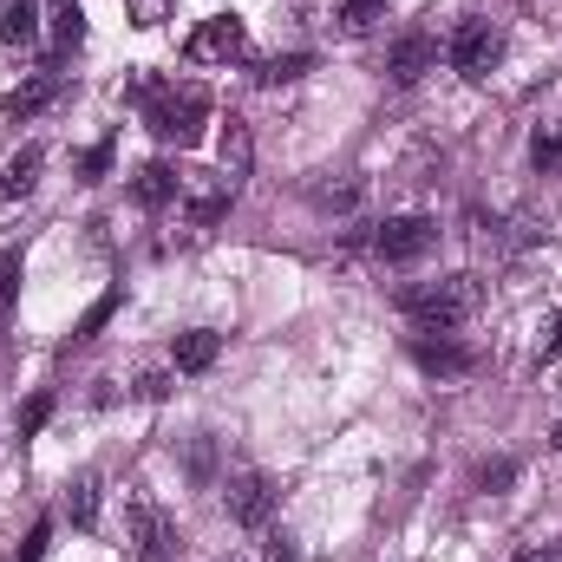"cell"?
Returning <instances> with one entry per match:
<instances>
[{"mask_svg":"<svg viewBox=\"0 0 562 562\" xmlns=\"http://www.w3.org/2000/svg\"><path fill=\"white\" fill-rule=\"evenodd\" d=\"M530 157H537V170H557V164H562V138H557V132H550V138L537 132V144H530Z\"/></svg>","mask_w":562,"mask_h":562,"instance_id":"obj_28","label":"cell"},{"mask_svg":"<svg viewBox=\"0 0 562 562\" xmlns=\"http://www.w3.org/2000/svg\"><path fill=\"white\" fill-rule=\"evenodd\" d=\"M431 243H438V223L431 216H386L380 236H373V256L380 262H419Z\"/></svg>","mask_w":562,"mask_h":562,"instance_id":"obj_7","label":"cell"},{"mask_svg":"<svg viewBox=\"0 0 562 562\" xmlns=\"http://www.w3.org/2000/svg\"><path fill=\"white\" fill-rule=\"evenodd\" d=\"M105 170H112V138H105V144H92V150L79 157V183H99Z\"/></svg>","mask_w":562,"mask_h":562,"instance_id":"obj_26","label":"cell"},{"mask_svg":"<svg viewBox=\"0 0 562 562\" xmlns=\"http://www.w3.org/2000/svg\"><path fill=\"white\" fill-rule=\"evenodd\" d=\"M40 170H46V150H40V144H20V150L7 157L0 196H13V203H20V196H33V190H40Z\"/></svg>","mask_w":562,"mask_h":562,"instance_id":"obj_12","label":"cell"},{"mask_svg":"<svg viewBox=\"0 0 562 562\" xmlns=\"http://www.w3.org/2000/svg\"><path fill=\"white\" fill-rule=\"evenodd\" d=\"M216 157H223V183H229V190L256 170V138H249V125H243L236 112L223 119V144H216Z\"/></svg>","mask_w":562,"mask_h":562,"instance_id":"obj_10","label":"cell"},{"mask_svg":"<svg viewBox=\"0 0 562 562\" xmlns=\"http://www.w3.org/2000/svg\"><path fill=\"white\" fill-rule=\"evenodd\" d=\"M46 419H53V393H33V400L20 406V438H33V431H46Z\"/></svg>","mask_w":562,"mask_h":562,"instance_id":"obj_23","label":"cell"},{"mask_svg":"<svg viewBox=\"0 0 562 562\" xmlns=\"http://www.w3.org/2000/svg\"><path fill=\"white\" fill-rule=\"evenodd\" d=\"M59 92H66V86H59V72H40V79H26V86L7 99V119H40Z\"/></svg>","mask_w":562,"mask_h":562,"instance_id":"obj_14","label":"cell"},{"mask_svg":"<svg viewBox=\"0 0 562 562\" xmlns=\"http://www.w3.org/2000/svg\"><path fill=\"white\" fill-rule=\"evenodd\" d=\"M406 321H419L425 334H451V327H464L477 307H484V281L477 276H438V281H419V288H406Z\"/></svg>","mask_w":562,"mask_h":562,"instance_id":"obj_1","label":"cell"},{"mask_svg":"<svg viewBox=\"0 0 562 562\" xmlns=\"http://www.w3.org/2000/svg\"><path fill=\"white\" fill-rule=\"evenodd\" d=\"M0 40L7 46H33L40 40V7L33 0H7L0 7Z\"/></svg>","mask_w":562,"mask_h":562,"instance_id":"obj_15","label":"cell"},{"mask_svg":"<svg viewBox=\"0 0 562 562\" xmlns=\"http://www.w3.org/2000/svg\"><path fill=\"white\" fill-rule=\"evenodd\" d=\"M269 562H294V543L288 537H269Z\"/></svg>","mask_w":562,"mask_h":562,"instance_id":"obj_32","label":"cell"},{"mask_svg":"<svg viewBox=\"0 0 562 562\" xmlns=\"http://www.w3.org/2000/svg\"><path fill=\"white\" fill-rule=\"evenodd\" d=\"M249 53V26L236 20V13H210L190 40H183V59L190 66H236Z\"/></svg>","mask_w":562,"mask_h":562,"instance_id":"obj_3","label":"cell"},{"mask_svg":"<svg viewBox=\"0 0 562 562\" xmlns=\"http://www.w3.org/2000/svg\"><path fill=\"white\" fill-rule=\"evenodd\" d=\"M170 393V373H138V400H164Z\"/></svg>","mask_w":562,"mask_h":562,"instance_id":"obj_29","label":"cell"},{"mask_svg":"<svg viewBox=\"0 0 562 562\" xmlns=\"http://www.w3.org/2000/svg\"><path fill=\"white\" fill-rule=\"evenodd\" d=\"M380 13H386V0H340V26L347 33H367Z\"/></svg>","mask_w":562,"mask_h":562,"instance_id":"obj_21","label":"cell"},{"mask_svg":"<svg viewBox=\"0 0 562 562\" xmlns=\"http://www.w3.org/2000/svg\"><path fill=\"white\" fill-rule=\"evenodd\" d=\"M216 353H223V334H210V327H190V334H177V347H170L177 373H210Z\"/></svg>","mask_w":562,"mask_h":562,"instance_id":"obj_13","label":"cell"},{"mask_svg":"<svg viewBox=\"0 0 562 562\" xmlns=\"http://www.w3.org/2000/svg\"><path fill=\"white\" fill-rule=\"evenodd\" d=\"M112 314H119V288H105V294H99V301H92V307L79 314V327H72V347H86V340H99V327H105Z\"/></svg>","mask_w":562,"mask_h":562,"instance_id":"obj_19","label":"cell"},{"mask_svg":"<svg viewBox=\"0 0 562 562\" xmlns=\"http://www.w3.org/2000/svg\"><path fill=\"white\" fill-rule=\"evenodd\" d=\"M510 484H517V458H484V464H477V491L497 497V491H510Z\"/></svg>","mask_w":562,"mask_h":562,"instance_id":"obj_20","label":"cell"},{"mask_svg":"<svg viewBox=\"0 0 562 562\" xmlns=\"http://www.w3.org/2000/svg\"><path fill=\"white\" fill-rule=\"evenodd\" d=\"M164 92H170V86H164V79H157V72H138V79H132V86H125V99H132V105H138V112H150V105H157V99H164Z\"/></svg>","mask_w":562,"mask_h":562,"instance_id":"obj_25","label":"cell"},{"mask_svg":"<svg viewBox=\"0 0 562 562\" xmlns=\"http://www.w3.org/2000/svg\"><path fill=\"white\" fill-rule=\"evenodd\" d=\"M144 125H150L164 144L183 150V144L203 138V125H210V92H203V86H170V92L144 112Z\"/></svg>","mask_w":562,"mask_h":562,"instance_id":"obj_2","label":"cell"},{"mask_svg":"<svg viewBox=\"0 0 562 562\" xmlns=\"http://www.w3.org/2000/svg\"><path fill=\"white\" fill-rule=\"evenodd\" d=\"M431 66H438V40L431 33H400L393 53H386V79L393 86H419Z\"/></svg>","mask_w":562,"mask_h":562,"instance_id":"obj_9","label":"cell"},{"mask_svg":"<svg viewBox=\"0 0 562 562\" xmlns=\"http://www.w3.org/2000/svg\"><path fill=\"white\" fill-rule=\"evenodd\" d=\"M66 517H72L79 530L99 524V477H92V471H79V477L66 484Z\"/></svg>","mask_w":562,"mask_h":562,"instance_id":"obj_16","label":"cell"},{"mask_svg":"<svg viewBox=\"0 0 562 562\" xmlns=\"http://www.w3.org/2000/svg\"><path fill=\"white\" fill-rule=\"evenodd\" d=\"M177 190H183V177H177L170 164H144L138 177H132V203H138V210H170Z\"/></svg>","mask_w":562,"mask_h":562,"instance_id":"obj_11","label":"cell"},{"mask_svg":"<svg viewBox=\"0 0 562 562\" xmlns=\"http://www.w3.org/2000/svg\"><path fill=\"white\" fill-rule=\"evenodd\" d=\"M557 451H562V413H557Z\"/></svg>","mask_w":562,"mask_h":562,"instance_id":"obj_34","label":"cell"},{"mask_svg":"<svg viewBox=\"0 0 562 562\" xmlns=\"http://www.w3.org/2000/svg\"><path fill=\"white\" fill-rule=\"evenodd\" d=\"M301 72H314V53H276V59H256V86H294Z\"/></svg>","mask_w":562,"mask_h":562,"instance_id":"obj_17","label":"cell"},{"mask_svg":"<svg viewBox=\"0 0 562 562\" xmlns=\"http://www.w3.org/2000/svg\"><path fill=\"white\" fill-rule=\"evenodd\" d=\"M517 562H557V550H550V543H537V550H524Z\"/></svg>","mask_w":562,"mask_h":562,"instance_id":"obj_33","label":"cell"},{"mask_svg":"<svg viewBox=\"0 0 562 562\" xmlns=\"http://www.w3.org/2000/svg\"><path fill=\"white\" fill-rule=\"evenodd\" d=\"M562 353V321H550V327H543V360H557Z\"/></svg>","mask_w":562,"mask_h":562,"instance_id":"obj_31","label":"cell"},{"mask_svg":"<svg viewBox=\"0 0 562 562\" xmlns=\"http://www.w3.org/2000/svg\"><path fill=\"white\" fill-rule=\"evenodd\" d=\"M229 196H236L229 183H223V190H210V196H196V203H190V223H196V229H203V223H216V216L229 210Z\"/></svg>","mask_w":562,"mask_h":562,"instance_id":"obj_24","label":"cell"},{"mask_svg":"<svg viewBox=\"0 0 562 562\" xmlns=\"http://www.w3.org/2000/svg\"><path fill=\"white\" fill-rule=\"evenodd\" d=\"M223 510H229L243 530H262V524L276 517V477H262V471H236V477L223 484Z\"/></svg>","mask_w":562,"mask_h":562,"instance_id":"obj_6","label":"cell"},{"mask_svg":"<svg viewBox=\"0 0 562 562\" xmlns=\"http://www.w3.org/2000/svg\"><path fill=\"white\" fill-rule=\"evenodd\" d=\"M125 7H132L138 26H157V20H164V0H125Z\"/></svg>","mask_w":562,"mask_h":562,"instance_id":"obj_30","label":"cell"},{"mask_svg":"<svg viewBox=\"0 0 562 562\" xmlns=\"http://www.w3.org/2000/svg\"><path fill=\"white\" fill-rule=\"evenodd\" d=\"M46 543H53V517H40V524L26 530V543H20V562H40V557H46Z\"/></svg>","mask_w":562,"mask_h":562,"instance_id":"obj_27","label":"cell"},{"mask_svg":"<svg viewBox=\"0 0 562 562\" xmlns=\"http://www.w3.org/2000/svg\"><path fill=\"white\" fill-rule=\"evenodd\" d=\"M445 59H451V72H458V79H491V72H497V59H504V33H497L491 20H464V26L451 33Z\"/></svg>","mask_w":562,"mask_h":562,"instance_id":"obj_4","label":"cell"},{"mask_svg":"<svg viewBox=\"0 0 562 562\" xmlns=\"http://www.w3.org/2000/svg\"><path fill=\"white\" fill-rule=\"evenodd\" d=\"M125 543H132V557L138 562H177V524L150 504V497H132V510H125Z\"/></svg>","mask_w":562,"mask_h":562,"instance_id":"obj_5","label":"cell"},{"mask_svg":"<svg viewBox=\"0 0 562 562\" xmlns=\"http://www.w3.org/2000/svg\"><path fill=\"white\" fill-rule=\"evenodd\" d=\"M20 281H26V262H20V256H0V314H13Z\"/></svg>","mask_w":562,"mask_h":562,"instance_id":"obj_22","label":"cell"},{"mask_svg":"<svg viewBox=\"0 0 562 562\" xmlns=\"http://www.w3.org/2000/svg\"><path fill=\"white\" fill-rule=\"evenodd\" d=\"M413 367L431 373V380H464V373H477V347H464L458 334H419L413 340Z\"/></svg>","mask_w":562,"mask_h":562,"instance_id":"obj_8","label":"cell"},{"mask_svg":"<svg viewBox=\"0 0 562 562\" xmlns=\"http://www.w3.org/2000/svg\"><path fill=\"white\" fill-rule=\"evenodd\" d=\"M79 40H86V13H79V0H59V7H53V46L72 53Z\"/></svg>","mask_w":562,"mask_h":562,"instance_id":"obj_18","label":"cell"}]
</instances>
